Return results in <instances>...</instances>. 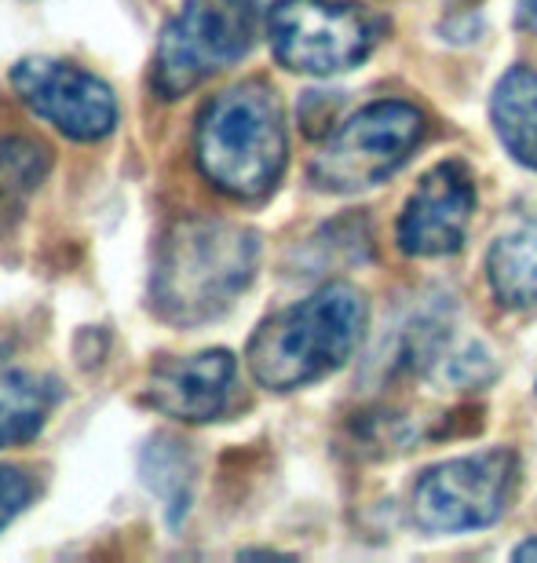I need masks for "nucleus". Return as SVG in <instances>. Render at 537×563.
Instances as JSON below:
<instances>
[{"mask_svg":"<svg viewBox=\"0 0 537 563\" xmlns=\"http://www.w3.org/2000/svg\"><path fill=\"white\" fill-rule=\"evenodd\" d=\"M256 41V0H183L154 55V88L165 99L194 92L212 74L245 59Z\"/></svg>","mask_w":537,"mask_h":563,"instance_id":"obj_4","label":"nucleus"},{"mask_svg":"<svg viewBox=\"0 0 537 563\" xmlns=\"http://www.w3.org/2000/svg\"><path fill=\"white\" fill-rule=\"evenodd\" d=\"M11 85L33 114L77 143H96L118 125V99L107 81L63 59H22Z\"/></svg>","mask_w":537,"mask_h":563,"instance_id":"obj_8","label":"nucleus"},{"mask_svg":"<svg viewBox=\"0 0 537 563\" xmlns=\"http://www.w3.org/2000/svg\"><path fill=\"white\" fill-rule=\"evenodd\" d=\"M267 37L286 70L329 77L366 63L377 22L344 0H278L267 11Z\"/></svg>","mask_w":537,"mask_h":563,"instance_id":"obj_6","label":"nucleus"},{"mask_svg":"<svg viewBox=\"0 0 537 563\" xmlns=\"http://www.w3.org/2000/svg\"><path fill=\"white\" fill-rule=\"evenodd\" d=\"M366 333V300L348 282H329L307 300L271 314L249 341V369L264 388L293 391L322 380L355 355Z\"/></svg>","mask_w":537,"mask_h":563,"instance_id":"obj_3","label":"nucleus"},{"mask_svg":"<svg viewBox=\"0 0 537 563\" xmlns=\"http://www.w3.org/2000/svg\"><path fill=\"white\" fill-rule=\"evenodd\" d=\"M33 498V483L22 468L0 465V531L26 509Z\"/></svg>","mask_w":537,"mask_h":563,"instance_id":"obj_16","label":"nucleus"},{"mask_svg":"<svg viewBox=\"0 0 537 563\" xmlns=\"http://www.w3.org/2000/svg\"><path fill=\"white\" fill-rule=\"evenodd\" d=\"M424 140V114L399 99L358 110L333 132L311 162V179L329 195H358L395 176Z\"/></svg>","mask_w":537,"mask_h":563,"instance_id":"obj_5","label":"nucleus"},{"mask_svg":"<svg viewBox=\"0 0 537 563\" xmlns=\"http://www.w3.org/2000/svg\"><path fill=\"white\" fill-rule=\"evenodd\" d=\"M516 487V454L505 446L443 461L413 487V520L432 534L479 531L501 520Z\"/></svg>","mask_w":537,"mask_h":563,"instance_id":"obj_7","label":"nucleus"},{"mask_svg":"<svg viewBox=\"0 0 537 563\" xmlns=\"http://www.w3.org/2000/svg\"><path fill=\"white\" fill-rule=\"evenodd\" d=\"M286 110L267 81H242L212 96L194 132L201 176L223 195L256 201L286 173Z\"/></svg>","mask_w":537,"mask_h":563,"instance_id":"obj_2","label":"nucleus"},{"mask_svg":"<svg viewBox=\"0 0 537 563\" xmlns=\"http://www.w3.org/2000/svg\"><path fill=\"white\" fill-rule=\"evenodd\" d=\"M234 377H238V366L223 347L165 358L147 377V402L176 421H216L231 407Z\"/></svg>","mask_w":537,"mask_h":563,"instance_id":"obj_10","label":"nucleus"},{"mask_svg":"<svg viewBox=\"0 0 537 563\" xmlns=\"http://www.w3.org/2000/svg\"><path fill=\"white\" fill-rule=\"evenodd\" d=\"M260 239L242 223L190 217L158 245L150 275V308L161 322L201 325L220 319L249 289Z\"/></svg>","mask_w":537,"mask_h":563,"instance_id":"obj_1","label":"nucleus"},{"mask_svg":"<svg viewBox=\"0 0 537 563\" xmlns=\"http://www.w3.org/2000/svg\"><path fill=\"white\" fill-rule=\"evenodd\" d=\"M519 19L527 22L530 30H537V0H519Z\"/></svg>","mask_w":537,"mask_h":563,"instance_id":"obj_17","label":"nucleus"},{"mask_svg":"<svg viewBox=\"0 0 537 563\" xmlns=\"http://www.w3.org/2000/svg\"><path fill=\"white\" fill-rule=\"evenodd\" d=\"M486 275L505 308H527L537 300V220L501 234L486 256Z\"/></svg>","mask_w":537,"mask_h":563,"instance_id":"obj_13","label":"nucleus"},{"mask_svg":"<svg viewBox=\"0 0 537 563\" xmlns=\"http://www.w3.org/2000/svg\"><path fill=\"white\" fill-rule=\"evenodd\" d=\"M59 380L48 374H30V369L0 374V450L30 443L59 407Z\"/></svg>","mask_w":537,"mask_h":563,"instance_id":"obj_11","label":"nucleus"},{"mask_svg":"<svg viewBox=\"0 0 537 563\" xmlns=\"http://www.w3.org/2000/svg\"><path fill=\"white\" fill-rule=\"evenodd\" d=\"M512 556H516L519 563H527V560H534V563H537V538H530V542H523Z\"/></svg>","mask_w":537,"mask_h":563,"instance_id":"obj_18","label":"nucleus"},{"mask_svg":"<svg viewBox=\"0 0 537 563\" xmlns=\"http://www.w3.org/2000/svg\"><path fill=\"white\" fill-rule=\"evenodd\" d=\"M143 479L147 487L165 501V509H172V523L187 512L190 501V457L187 450L172 443V439H154L143 450Z\"/></svg>","mask_w":537,"mask_h":563,"instance_id":"obj_15","label":"nucleus"},{"mask_svg":"<svg viewBox=\"0 0 537 563\" xmlns=\"http://www.w3.org/2000/svg\"><path fill=\"white\" fill-rule=\"evenodd\" d=\"M476 212V179L465 162H443L424 173L399 217V250L410 256L457 253Z\"/></svg>","mask_w":537,"mask_h":563,"instance_id":"obj_9","label":"nucleus"},{"mask_svg":"<svg viewBox=\"0 0 537 563\" xmlns=\"http://www.w3.org/2000/svg\"><path fill=\"white\" fill-rule=\"evenodd\" d=\"M497 140L519 165L537 168V74L527 66H512L490 99Z\"/></svg>","mask_w":537,"mask_h":563,"instance_id":"obj_12","label":"nucleus"},{"mask_svg":"<svg viewBox=\"0 0 537 563\" xmlns=\"http://www.w3.org/2000/svg\"><path fill=\"white\" fill-rule=\"evenodd\" d=\"M44 173H48V151L37 140H0V228L19 217L26 198L41 187Z\"/></svg>","mask_w":537,"mask_h":563,"instance_id":"obj_14","label":"nucleus"}]
</instances>
